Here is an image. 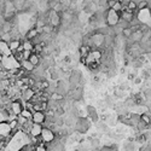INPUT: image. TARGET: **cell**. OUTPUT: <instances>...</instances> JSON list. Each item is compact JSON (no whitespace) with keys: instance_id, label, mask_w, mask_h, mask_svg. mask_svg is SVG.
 <instances>
[{"instance_id":"cell-3","label":"cell","mask_w":151,"mask_h":151,"mask_svg":"<svg viewBox=\"0 0 151 151\" xmlns=\"http://www.w3.org/2000/svg\"><path fill=\"white\" fill-rule=\"evenodd\" d=\"M85 111H86V116L90 118V121L92 123H96L97 121H99V113L94 105H92V104L85 105Z\"/></svg>"},{"instance_id":"cell-6","label":"cell","mask_w":151,"mask_h":151,"mask_svg":"<svg viewBox=\"0 0 151 151\" xmlns=\"http://www.w3.org/2000/svg\"><path fill=\"white\" fill-rule=\"evenodd\" d=\"M103 100H104L108 109H114V106L116 104V99L113 97V94H105V97H104Z\"/></svg>"},{"instance_id":"cell-2","label":"cell","mask_w":151,"mask_h":151,"mask_svg":"<svg viewBox=\"0 0 151 151\" xmlns=\"http://www.w3.org/2000/svg\"><path fill=\"white\" fill-rule=\"evenodd\" d=\"M118 21H120V17L116 11H114L113 9H108L105 11V26L108 27H116Z\"/></svg>"},{"instance_id":"cell-7","label":"cell","mask_w":151,"mask_h":151,"mask_svg":"<svg viewBox=\"0 0 151 151\" xmlns=\"http://www.w3.org/2000/svg\"><path fill=\"white\" fill-rule=\"evenodd\" d=\"M40 57H39V56L38 54H35V53H33V52H31L30 53V56H29V58L27 59V61H29L30 63H31V64H33L34 67H38L39 64H40Z\"/></svg>"},{"instance_id":"cell-5","label":"cell","mask_w":151,"mask_h":151,"mask_svg":"<svg viewBox=\"0 0 151 151\" xmlns=\"http://www.w3.org/2000/svg\"><path fill=\"white\" fill-rule=\"evenodd\" d=\"M122 149L123 151H138V145L134 141H129V140H125L122 144Z\"/></svg>"},{"instance_id":"cell-1","label":"cell","mask_w":151,"mask_h":151,"mask_svg":"<svg viewBox=\"0 0 151 151\" xmlns=\"http://www.w3.org/2000/svg\"><path fill=\"white\" fill-rule=\"evenodd\" d=\"M92 122L90 121V118L87 116H81V117H77L76 118V122H75V132L79 133L80 136H85L90 132V129H92Z\"/></svg>"},{"instance_id":"cell-4","label":"cell","mask_w":151,"mask_h":151,"mask_svg":"<svg viewBox=\"0 0 151 151\" xmlns=\"http://www.w3.org/2000/svg\"><path fill=\"white\" fill-rule=\"evenodd\" d=\"M45 120H46V114L44 111H35V113H33V115H31V121H33V123L42 126Z\"/></svg>"},{"instance_id":"cell-8","label":"cell","mask_w":151,"mask_h":151,"mask_svg":"<svg viewBox=\"0 0 151 151\" xmlns=\"http://www.w3.org/2000/svg\"><path fill=\"white\" fill-rule=\"evenodd\" d=\"M34 151H49V149H47V144H46V143H42V144L35 145Z\"/></svg>"}]
</instances>
